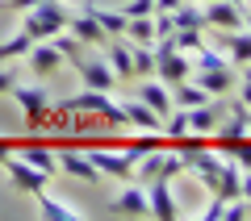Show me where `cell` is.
Wrapping results in <instances>:
<instances>
[{"label": "cell", "mask_w": 251, "mask_h": 221, "mask_svg": "<svg viewBox=\"0 0 251 221\" xmlns=\"http://www.w3.org/2000/svg\"><path fill=\"white\" fill-rule=\"evenodd\" d=\"M230 4H243V0H230Z\"/></svg>", "instance_id": "obj_28"}, {"label": "cell", "mask_w": 251, "mask_h": 221, "mask_svg": "<svg viewBox=\"0 0 251 221\" xmlns=\"http://www.w3.org/2000/svg\"><path fill=\"white\" fill-rule=\"evenodd\" d=\"M147 204H151V217H159V221H176V217H180L176 196H172V179H168V176L147 179Z\"/></svg>", "instance_id": "obj_4"}, {"label": "cell", "mask_w": 251, "mask_h": 221, "mask_svg": "<svg viewBox=\"0 0 251 221\" xmlns=\"http://www.w3.org/2000/svg\"><path fill=\"white\" fill-rule=\"evenodd\" d=\"M13 151L21 155V159L29 163V167H38V171H46V176L54 179V171H59V159H54V151L50 146H38V142H17Z\"/></svg>", "instance_id": "obj_14"}, {"label": "cell", "mask_w": 251, "mask_h": 221, "mask_svg": "<svg viewBox=\"0 0 251 221\" xmlns=\"http://www.w3.org/2000/svg\"><path fill=\"white\" fill-rule=\"evenodd\" d=\"M122 13H126V17H151V13H155V0H130Z\"/></svg>", "instance_id": "obj_22"}, {"label": "cell", "mask_w": 251, "mask_h": 221, "mask_svg": "<svg viewBox=\"0 0 251 221\" xmlns=\"http://www.w3.org/2000/svg\"><path fill=\"white\" fill-rule=\"evenodd\" d=\"M13 146H17V142H9V138H0V159H4V155H9Z\"/></svg>", "instance_id": "obj_27"}, {"label": "cell", "mask_w": 251, "mask_h": 221, "mask_svg": "<svg viewBox=\"0 0 251 221\" xmlns=\"http://www.w3.org/2000/svg\"><path fill=\"white\" fill-rule=\"evenodd\" d=\"M67 34L80 38V42H88V46H105V29H100V21L92 17L88 4H84L80 13H72V17H67Z\"/></svg>", "instance_id": "obj_9"}, {"label": "cell", "mask_w": 251, "mask_h": 221, "mask_svg": "<svg viewBox=\"0 0 251 221\" xmlns=\"http://www.w3.org/2000/svg\"><path fill=\"white\" fill-rule=\"evenodd\" d=\"M180 29H209L201 0H184L180 9H172V34H180Z\"/></svg>", "instance_id": "obj_16"}, {"label": "cell", "mask_w": 251, "mask_h": 221, "mask_svg": "<svg viewBox=\"0 0 251 221\" xmlns=\"http://www.w3.org/2000/svg\"><path fill=\"white\" fill-rule=\"evenodd\" d=\"M34 200H38V213H42V217H50V221H84V217H88V213L72 209V204H63L59 196H50L46 188L34 196Z\"/></svg>", "instance_id": "obj_15"}, {"label": "cell", "mask_w": 251, "mask_h": 221, "mask_svg": "<svg viewBox=\"0 0 251 221\" xmlns=\"http://www.w3.org/2000/svg\"><path fill=\"white\" fill-rule=\"evenodd\" d=\"M239 100H243V105L251 109V84H247V80H243V88H239Z\"/></svg>", "instance_id": "obj_26"}, {"label": "cell", "mask_w": 251, "mask_h": 221, "mask_svg": "<svg viewBox=\"0 0 251 221\" xmlns=\"http://www.w3.org/2000/svg\"><path fill=\"white\" fill-rule=\"evenodd\" d=\"M234 80H239L234 63H226V67H197V84L209 92V96H222V92H230Z\"/></svg>", "instance_id": "obj_10"}, {"label": "cell", "mask_w": 251, "mask_h": 221, "mask_svg": "<svg viewBox=\"0 0 251 221\" xmlns=\"http://www.w3.org/2000/svg\"><path fill=\"white\" fill-rule=\"evenodd\" d=\"M92 9V17L100 21V29H105V34H117V38H126V13H113V9H100V4H88Z\"/></svg>", "instance_id": "obj_19"}, {"label": "cell", "mask_w": 251, "mask_h": 221, "mask_svg": "<svg viewBox=\"0 0 251 221\" xmlns=\"http://www.w3.org/2000/svg\"><path fill=\"white\" fill-rule=\"evenodd\" d=\"M17 84V67H0V92H9Z\"/></svg>", "instance_id": "obj_23"}, {"label": "cell", "mask_w": 251, "mask_h": 221, "mask_svg": "<svg viewBox=\"0 0 251 221\" xmlns=\"http://www.w3.org/2000/svg\"><path fill=\"white\" fill-rule=\"evenodd\" d=\"M205 100H214L201 84H193V80H180V84H172V105L176 109H197V105H205Z\"/></svg>", "instance_id": "obj_18"}, {"label": "cell", "mask_w": 251, "mask_h": 221, "mask_svg": "<svg viewBox=\"0 0 251 221\" xmlns=\"http://www.w3.org/2000/svg\"><path fill=\"white\" fill-rule=\"evenodd\" d=\"M25 59H29V71H34L38 80H46V75H54V71L63 67V50L50 42V38H42V42H34L25 50Z\"/></svg>", "instance_id": "obj_6"}, {"label": "cell", "mask_w": 251, "mask_h": 221, "mask_svg": "<svg viewBox=\"0 0 251 221\" xmlns=\"http://www.w3.org/2000/svg\"><path fill=\"white\" fill-rule=\"evenodd\" d=\"M184 0H155V13H172V9H180Z\"/></svg>", "instance_id": "obj_25"}, {"label": "cell", "mask_w": 251, "mask_h": 221, "mask_svg": "<svg viewBox=\"0 0 251 221\" xmlns=\"http://www.w3.org/2000/svg\"><path fill=\"white\" fill-rule=\"evenodd\" d=\"M201 9H205V25L243 29V4H230V0H201Z\"/></svg>", "instance_id": "obj_7"}, {"label": "cell", "mask_w": 251, "mask_h": 221, "mask_svg": "<svg viewBox=\"0 0 251 221\" xmlns=\"http://www.w3.org/2000/svg\"><path fill=\"white\" fill-rule=\"evenodd\" d=\"M0 167H4V176H9L13 184L21 188V192H29V196H38V192H42V188H46V179H50V176H46V171L29 167V163L21 159L17 151H9V155H4V159H0Z\"/></svg>", "instance_id": "obj_3"}, {"label": "cell", "mask_w": 251, "mask_h": 221, "mask_svg": "<svg viewBox=\"0 0 251 221\" xmlns=\"http://www.w3.org/2000/svg\"><path fill=\"white\" fill-rule=\"evenodd\" d=\"M109 213H117V217H151V204H147V188H143V184H126L122 192L109 200Z\"/></svg>", "instance_id": "obj_5"}, {"label": "cell", "mask_w": 251, "mask_h": 221, "mask_svg": "<svg viewBox=\"0 0 251 221\" xmlns=\"http://www.w3.org/2000/svg\"><path fill=\"white\" fill-rule=\"evenodd\" d=\"M138 100H143V105H151L159 117H168L172 109H176V105H172V88L159 80V75H147V80H143V88H138Z\"/></svg>", "instance_id": "obj_12"}, {"label": "cell", "mask_w": 251, "mask_h": 221, "mask_svg": "<svg viewBox=\"0 0 251 221\" xmlns=\"http://www.w3.org/2000/svg\"><path fill=\"white\" fill-rule=\"evenodd\" d=\"M54 159H59V171H67V176L84 179V184H97V179H100L97 163H92V159H88L84 151H59Z\"/></svg>", "instance_id": "obj_11"}, {"label": "cell", "mask_w": 251, "mask_h": 221, "mask_svg": "<svg viewBox=\"0 0 251 221\" xmlns=\"http://www.w3.org/2000/svg\"><path fill=\"white\" fill-rule=\"evenodd\" d=\"M126 38L138 42V46H151L155 42V21L151 17H130V21H126Z\"/></svg>", "instance_id": "obj_20"}, {"label": "cell", "mask_w": 251, "mask_h": 221, "mask_svg": "<svg viewBox=\"0 0 251 221\" xmlns=\"http://www.w3.org/2000/svg\"><path fill=\"white\" fill-rule=\"evenodd\" d=\"M130 59H134V75H155V50L151 46H138V42H130Z\"/></svg>", "instance_id": "obj_21"}, {"label": "cell", "mask_w": 251, "mask_h": 221, "mask_svg": "<svg viewBox=\"0 0 251 221\" xmlns=\"http://www.w3.org/2000/svg\"><path fill=\"white\" fill-rule=\"evenodd\" d=\"M67 17H72V9H67L63 0H38L34 9H25L21 29H25L34 42H42V38H54L59 29H67Z\"/></svg>", "instance_id": "obj_1"}, {"label": "cell", "mask_w": 251, "mask_h": 221, "mask_svg": "<svg viewBox=\"0 0 251 221\" xmlns=\"http://www.w3.org/2000/svg\"><path fill=\"white\" fill-rule=\"evenodd\" d=\"M105 54H109V67H113V75H117V80H134V59H130V42L113 38V42H105Z\"/></svg>", "instance_id": "obj_17"}, {"label": "cell", "mask_w": 251, "mask_h": 221, "mask_svg": "<svg viewBox=\"0 0 251 221\" xmlns=\"http://www.w3.org/2000/svg\"><path fill=\"white\" fill-rule=\"evenodd\" d=\"M239 196L251 204V171H243V179H239Z\"/></svg>", "instance_id": "obj_24"}, {"label": "cell", "mask_w": 251, "mask_h": 221, "mask_svg": "<svg viewBox=\"0 0 251 221\" xmlns=\"http://www.w3.org/2000/svg\"><path fill=\"white\" fill-rule=\"evenodd\" d=\"M222 54L234 63V67H243V63H251V34L247 29H222Z\"/></svg>", "instance_id": "obj_13"}, {"label": "cell", "mask_w": 251, "mask_h": 221, "mask_svg": "<svg viewBox=\"0 0 251 221\" xmlns=\"http://www.w3.org/2000/svg\"><path fill=\"white\" fill-rule=\"evenodd\" d=\"M13 96H17V105L25 109V130L34 133V130H46V121H50V96H46V88L42 84H13Z\"/></svg>", "instance_id": "obj_2"}, {"label": "cell", "mask_w": 251, "mask_h": 221, "mask_svg": "<svg viewBox=\"0 0 251 221\" xmlns=\"http://www.w3.org/2000/svg\"><path fill=\"white\" fill-rule=\"evenodd\" d=\"M75 71H80L84 88H97V92H113V88H117L113 67H109V63H100V59H80V63H75Z\"/></svg>", "instance_id": "obj_8"}]
</instances>
